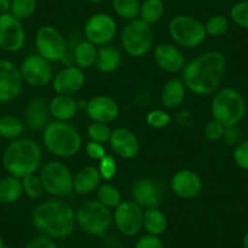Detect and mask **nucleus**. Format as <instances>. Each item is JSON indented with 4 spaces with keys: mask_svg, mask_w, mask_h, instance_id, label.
<instances>
[{
    "mask_svg": "<svg viewBox=\"0 0 248 248\" xmlns=\"http://www.w3.org/2000/svg\"><path fill=\"white\" fill-rule=\"evenodd\" d=\"M225 72V55L218 50H211L186 62L181 71V79L192 94L208 96L219 89Z\"/></svg>",
    "mask_w": 248,
    "mask_h": 248,
    "instance_id": "obj_1",
    "label": "nucleus"
},
{
    "mask_svg": "<svg viewBox=\"0 0 248 248\" xmlns=\"http://www.w3.org/2000/svg\"><path fill=\"white\" fill-rule=\"evenodd\" d=\"M31 221L39 235L54 241L70 237L77 226L73 207L59 197L39 202L33 208Z\"/></svg>",
    "mask_w": 248,
    "mask_h": 248,
    "instance_id": "obj_2",
    "label": "nucleus"
},
{
    "mask_svg": "<svg viewBox=\"0 0 248 248\" xmlns=\"http://www.w3.org/2000/svg\"><path fill=\"white\" fill-rule=\"evenodd\" d=\"M1 164L9 175L25 178L43 166V150L35 140L20 138L10 141L1 155Z\"/></svg>",
    "mask_w": 248,
    "mask_h": 248,
    "instance_id": "obj_3",
    "label": "nucleus"
},
{
    "mask_svg": "<svg viewBox=\"0 0 248 248\" xmlns=\"http://www.w3.org/2000/svg\"><path fill=\"white\" fill-rule=\"evenodd\" d=\"M43 145L56 158H71L80 151L83 138L70 122L50 121L42 132Z\"/></svg>",
    "mask_w": 248,
    "mask_h": 248,
    "instance_id": "obj_4",
    "label": "nucleus"
},
{
    "mask_svg": "<svg viewBox=\"0 0 248 248\" xmlns=\"http://www.w3.org/2000/svg\"><path fill=\"white\" fill-rule=\"evenodd\" d=\"M246 111L245 97L235 88H221L213 94L211 101L212 118L225 128L238 125L245 118Z\"/></svg>",
    "mask_w": 248,
    "mask_h": 248,
    "instance_id": "obj_5",
    "label": "nucleus"
},
{
    "mask_svg": "<svg viewBox=\"0 0 248 248\" xmlns=\"http://www.w3.org/2000/svg\"><path fill=\"white\" fill-rule=\"evenodd\" d=\"M77 226L93 237H105L113 224L112 209L100 203L96 199L88 200L76 211Z\"/></svg>",
    "mask_w": 248,
    "mask_h": 248,
    "instance_id": "obj_6",
    "label": "nucleus"
},
{
    "mask_svg": "<svg viewBox=\"0 0 248 248\" xmlns=\"http://www.w3.org/2000/svg\"><path fill=\"white\" fill-rule=\"evenodd\" d=\"M154 30L141 18L128 21L122 28L121 45L128 56L141 59L154 49Z\"/></svg>",
    "mask_w": 248,
    "mask_h": 248,
    "instance_id": "obj_7",
    "label": "nucleus"
},
{
    "mask_svg": "<svg viewBox=\"0 0 248 248\" xmlns=\"http://www.w3.org/2000/svg\"><path fill=\"white\" fill-rule=\"evenodd\" d=\"M168 34L175 45L184 49H196L207 38L204 23L189 15H176L169 21Z\"/></svg>",
    "mask_w": 248,
    "mask_h": 248,
    "instance_id": "obj_8",
    "label": "nucleus"
},
{
    "mask_svg": "<svg viewBox=\"0 0 248 248\" xmlns=\"http://www.w3.org/2000/svg\"><path fill=\"white\" fill-rule=\"evenodd\" d=\"M39 178L45 194L50 196L62 199L73 192V173L59 159H52L43 164L39 169Z\"/></svg>",
    "mask_w": 248,
    "mask_h": 248,
    "instance_id": "obj_9",
    "label": "nucleus"
},
{
    "mask_svg": "<svg viewBox=\"0 0 248 248\" xmlns=\"http://www.w3.org/2000/svg\"><path fill=\"white\" fill-rule=\"evenodd\" d=\"M34 44L37 54L51 63L63 61L67 57V39L56 27L51 25H44L38 28Z\"/></svg>",
    "mask_w": 248,
    "mask_h": 248,
    "instance_id": "obj_10",
    "label": "nucleus"
},
{
    "mask_svg": "<svg viewBox=\"0 0 248 248\" xmlns=\"http://www.w3.org/2000/svg\"><path fill=\"white\" fill-rule=\"evenodd\" d=\"M112 217L114 228L124 237H135L142 231L144 209L133 200L122 201L112 211Z\"/></svg>",
    "mask_w": 248,
    "mask_h": 248,
    "instance_id": "obj_11",
    "label": "nucleus"
},
{
    "mask_svg": "<svg viewBox=\"0 0 248 248\" xmlns=\"http://www.w3.org/2000/svg\"><path fill=\"white\" fill-rule=\"evenodd\" d=\"M20 72L26 84L32 88H45L51 84L54 78V70L51 62L45 60L40 55L30 54L21 61Z\"/></svg>",
    "mask_w": 248,
    "mask_h": 248,
    "instance_id": "obj_12",
    "label": "nucleus"
},
{
    "mask_svg": "<svg viewBox=\"0 0 248 248\" xmlns=\"http://www.w3.org/2000/svg\"><path fill=\"white\" fill-rule=\"evenodd\" d=\"M118 31L117 21L111 15L97 13L90 16L83 28L84 39L96 46L107 45L114 39Z\"/></svg>",
    "mask_w": 248,
    "mask_h": 248,
    "instance_id": "obj_13",
    "label": "nucleus"
},
{
    "mask_svg": "<svg viewBox=\"0 0 248 248\" xmlns=\"http://www.w3.org/2000/svg\"><path fill=\"white\" fill-rule=\"evenodd\" d=\"M27 33L22 21L10 13L0 15V50L16 54L25 47Z\"/></svg>",
    "mask_w": 248,
    "mask_h": 248,
    "instance_id": "obj_14",
    "label": "nucleus"
},
{
    "mask_svg": "<svg viewBox=\"0 0 248 248\" xmlns=\"http://www.w3.org/2000/svg\"><path fill=\"white\" fill-rule=\"evenodd\" d=\"M20 67L9 59H0V104L14 101L23 90Z\"/></svg>",
    "mask_w": 248,
    "mask_h": 248,
    "instance_id": "obj_15",
    "label": "nucleus"
},
{
    "mask_svg": "<svg viewBox=\"0 0 248 248\" xmlns=\"http://www.w3.org/2000/svg\"><path fill=\"white\" fill-rule=\"evenodd\" d=\"M132 199L142 209L158 208L164 196L163 187L158 180L150 176H141L133 183Z\"/></svg>",
    "mask_w": 248,
    "mask_h": 248,
    "instance_id": "obj_16",
    "label": "nucleus"
},
{
    "mask_svg": "<svg viewBox=\"0 0 248 248\" xmlns=\"http://www.w3.org/2000/svg\"><path fill=\"white\" fill-rule=\"evenodd\" d=\"M85 85V73L76 65H70L60 70L52 78V90L57 95L73 96Z\"/></svg>",
    "mask_w": 248,
    "mask_h": 248,
    "instance_id": "obj_17",
    "label": "nucleus"
},
{
    "mask_svg": "<svg viewBox=\"0 0 248 248\" xmlns=\"http://www.w3.org/2000/svg\"><path fill=\"white\" fill-rule=\"evenodd\" d=\"M154 60L159 70L166 73H181L186 65L185 55L181 47L174 43H161L154 49Z\"/></svg>",
    "mask_w": 248,
    "mask_h": 248,
    "instance_id": "obj_18",
    "label": "nucleus"
},
{
    "mask_svg": "<svg viewBox=\"0 0 248 248\" xmlns=\"http://www.w3.org/2000/svg\"><path fill=\"white\" fill-rule=\"evenodd\" d=\"M85 112L92 122L111 124L119 117L121 108L113 97L99 94L93 96L85 104Z\"/></svg>",
    "mask_w": 248,
    "mask_h": 248,
    "instance_id": "obj_19",
    "label": "nucleus"
},
{
    "mask_svg": "<svg viewBox=\"0 0 248 248\" xmlns=\"http://www.w3.org/2000/svg\"><path fill=\"white\" fill-rule=\"evenodd\" d=\"M170 189L174 195L184 200H191L199 196L203 189L202 179L191 169H179L170 179Z\"/></svg>",
    "mask_w": 248,
    "mask_h": 248,
    "instance_id": "obj_20",
    "label": "nucleus"
},
{
    "mask_svg": "<svg viewBox=\"0 0 248 248\" xmlns=\"http://www.w3.org/2000/svg\"><path fill=\"white\" fill-rule=\"evenodd\" d=\"M108 145L117 157L123 159H133L139 155L140 141L133 130L124 127L112 129Z\"/></svg>",
    "mask_w": 248,
    "mask_h": 248,
    "instance_id": "obj_21",
    "label": "nucleus"
},
{
    "mask_svg": "<svg viewBox=\"0 0 248 248\" xmlns=\"http://www.w3.org/2000/svg\"><path fill=\"white\" fill-rule=\"evenodd\" d=\"M49 102L43 96H34L27 102L23 111V122L26 127L31 130H44L47 124L50 123Z\"/></svg>",
    "mask_w": 248,
    "mask_h": 248,
    "instance_id": "obj_22",
    "label": "nucleus"
},
{
    "mask_svg": "<svg viewBox=\"0 0 248 248\" xmlns=\"http://www.w3.org/2000/svg\"><path fill=\"white\" fill-rule=\"evenodd\" d=\"M102 183L99 169L95 166H85L73 174V192L78 195H89L97 190Z\"/></svg>",
    "mask_w": 248,
    "mask_h": 248,
    "instance_id": "obj_23",
    "label": "nucleus"
},
{
    "mask_svg": "<svg viewBox=\"0 0 248 248\" xmlns=\"http://www.w3.org/2000/svg\"><path fill=\"white\" fill-rule=\"evenodd\" d=\"M79 109L77 100L70 95H55L49 101L50 116L54 121L70 122L75 118Z\"/></svg>",
    "mask_w": 248,
    "mask_h": 248,
    "instance_id": "obj_24",
    "label": "nucleus"
},
{
    "mask_svg": "<svg viewBox=\"0 0 248 248\" xmlns=\"http://www.w3.org/2000/svg\"><path fill=\"white\" fill-rule=\"evenodd\" d=\"M123 62V55L122 51L117 46L112 44L102 45L97 49L96 61H95V67L99 72L104 75L116 72L119 70Z\"/></svg>",
    "mask_w": 248,
    "mask_h": 248,
    "instance_id": "obj_25",
    "label": "nucleus"
},
{
    "mask_svg": "<svg viewBox=\"0 0 248 248\" xmlns=\"http://www.w3.org/2000/svg\"><path fill=\"white\" fill-rule=\"evenodd\" d=\"M186 96V87L181 78H171L161 90V104L167 109H175L183 105Z\"/></svg>",
    "mask_w": 248,
    "mask_h": 248,
    "instance_id": "obj_26",
    "label": "nucleus"
},
{
    "mask_svg": "<svg viewBox=\"0 0 248 248\" xmlns=\"http://www.w3.org/2000/svg\"><path fill=\"white\" fill-rule=\"evenodd\" d=\"M22 180L13 175H6L0 179V204L11 206L22 197Z\"/></svg>",
    "mask_w": 248,
    "mask_h": 248,
    "instance_id": "obj_27",
    "label": "nucleus"
},
{
    "mask_svg": "<svg viewBox=\"0 0 248 248\" xmlns=\"http://www.w3.org/2000/svg\"><path fill=\"white\" fill-rule=\"evenodd\" d=\"M168 229V218L161 208L144 209L142 230L150 235L162 236Z\"/></svg>",
    "mask_w": 248,
    "mask_h": 248,
    "instance_id": "obj_28",
    "label": "nucleus"
},
{
    "mask_svg": "<svg viewBox=\"0 0 248 248\" xmlns=\"http://www.w3.org/2000/svg\"><path fill=\"white\" fill-rule=\"evenodd\" d=\"M26 124L21 117L15 114H4L0 117V138L14 141L23 137L26 132Z\"/></svg>",
    "mask_w": 248,
    "mask_h": 248,
    "instance_id": "obj_29",
    "label": "nucleus"
},
{
    "mask_svg": "<svg viewBox=\"0 0 248 248\" xmlns=\"http://www.w3.org/2000/svg\"><path fill=\"white\" fill-rule=\"evenodd\" d=\"M97 56V46L93 43L83 39L76 44L73 49V61L77 67L82 68L83 71L95 66Z\"/></svg>",
    "mask_w": 248,
    "mask_h": 248,
    "instance_id": "obj_30",
    "label": "nucleus"
},
{
    "mask_svg": "<svg viewBox=\"0 0 248 248\" xmlns=\"http://www.w3.org/2000/svg\"><path fill=\"white\" fill-rule=\"evenodd\" d=\"M95 192H96L97 201L109 209H114L123 201L122 194L118 187L114 186L113 184L109 183V181L101 183V185L97 187V190Z\"/></svg>",
    "mask_w": 248,
    "mask_h": 248,
    "instance_id": "obj_31",
    "label": "nucleus"
},
{
    "mask_svg": "<svg viewBox=\"0 0 248 248\" xmlns=\"http://www.w3.org/2000/svg\"><path fill=\"white\" fill-rule=\"evenodd\" d=\"M164 10L166 8L162 0H144L140 5L139 18L152 26L163 17Z\"/></svg>",
    "mask_w": 248,
    "mask_h": 248,
    "instance_id": "obj_32",
    "label": "nucleus"
},
{
    "mask_svg": "<svg viewBox=\"0 0 248 248\" xmlns=\"http://www.w3.org/2000/svg\"><path fill=\"white\" fill-rule=\"evenodd\" d=\"M139 0H112V9L118 17L128 21L139 18L140 14Z\"/></svg>",
    "mask_w": 248,
    "mask_h": 248,
    "instance_id": "obj_33",
    "label": "nucleus"
},
{
    "mask_svg": "<svg viewBox=\"0 0 248 248\" xmlns=\"http://www.w3.org/2000/svg\"><path fill=\"white\" fill-rule=\"evenodd\" d=\"M37 6V0H11L9 13L20 21H25L34 15Z\"/></svg>",
    "mask_w": 248,
    "mask_h": 248,
    "instance_id": "obj_34",
    "label": "nucleus"
},
{
    "mask_svg": "<svg viewBox=\"0 0 248 248\" xmlns=\"http://www.w3.org/2000/svg\"><path fill=\"white\" fill-rule=\"evenodd\" d=\"M21 180H22L23 195L30 197L31 200L42 199L43 195L45 194V190L39 178V174H30V175L25 176Z\"/></svg>",
    "mask_w": 248,
    "mask_h": 248,
    "instance_id": "obj_35",
    "label": "nucleus"
},
{
    "mask_svg": "<svg viewBox=\"0 0 248 248\" xmlns=\"http://www.w3.org/2000/svg\"><path fill=\"white\" fill-rule=\"evenodd\" d=\"M229 27H230V22L224 15L212 16L204 23L207 35H211V37L214 38L221 37V35L225 34L229 31Z\"/></svg>",
    "mask_w": 248,
    "mask_h": 248,
    "instance_id": "obj_36",
    "label": "nucleus"
},
{
    "mask_svg": "<svg viewBox=\"0 0 248 248\" xmlns=\"http://www.w3.org/2000/svg\"><path fill=\"white\" fill-rule=\"evenodd\" d=\"M112 129L109 128V124L99 123V122H92L87 128V134L92 141L105 144L108 142L109 137H111Z\"/></svg>",
    "mask_w": 248,
    "mask_h": 248,
    "instance_id": "obj_37",
    "label": "nucleus"
},
{
    "mask_svg": "<svg viewBox=\"0 0 248 248\" xmlns=\"http://www.w3.org/2000/svg\"><path fill=\"white\" fill-rule=\"evenodd\" d=\"M145 121H146L147 125L154 128V129H163L170 124L171 116L164 109L155 108L147 112Z\"/></svg>",
    "mask_w": 248,
    "mask_h": 248,
    "instance_id": "obj_38",
    "label": "nucleus"
},
{
    "mask_svg": "<svg viewBox=\"0 0 248 248\" xmlns=\"http://www.w3.org/2000/svg\"><path fill=\"white\" fill-rule=\"evenodd\" d=\"M97 169L101 175L102 181H111L113 180L114 176L117 175V170H118V166H117V161L114 158L113 155L106 154L104 158H101L97 164Z\"/></svg>",
    "mask_w": 248,
    "mask_h": 248,
    "instance_id": "obj_39",
    "label": "nucleus"
},
{
    "mask_svg": "<svg viewBox=\"0 0 248 248\" xmlns=\"http://www.w3.org/2000/svg\"><path fill=\"white\" fill-rule=\"evenodd\" d=\"M231 21L243 30H248V1L241 0L230 9Z\"/></svg>",
    "mask_w": 248,
    "mask_h": 248,
    "instance_id": "obj_40",
    "label": "nucleus"
},
{
    "mask_svg": "<svg viewBox=\"0 0 248 248\" xmlns=\"http://www.w3.org/2000/svg\"><path fill=\"white\" fill-rule=\"evenodd\" d=\"M232 157L238 168L248 170V140H242L236 145Z\"/></svg>",
    "mask_w": 248,
    "mask_h": 248,
    "instance_id": "obj_41",
    "label": "nucleus"
},
{
    "mask_svg": "<svg viewBox=\"0 0 248 248\" xmlns=\"http://www.w3.org/2000/svg\"><path fill=\"white\" fill-rule=\"evenodd\" d=\"M224 130H225V127H224L223 124L212 119V121H209L204 125L203 134L206 139L209 140V141H219V140L223 139Z\"/></svg>",
    "mask_w": 248,
    "mask_h": 248,
    "instance_id": "obj_42",
    "label": "nucleus"
},
{
    "mask_svg": "<svg viewBox=\"0 0 248 248\" xmlns=\"http://www.w3.org/2000/svg\"><path fill=\"white\" fill-rule=\"evenodd\" d=\"M133 248H164V243L161 236L150 235L145 232L144 235L137 238Z\"/></svg>",
    "mask_w": 248,
    "mask_h": 248,
    "instance_id": "obj_43",
    "label": "nucleus"
},
{
    "mask_svg": "<svg viewBox=\"0 0 248 248\" xmlns=\"http://www.w3.org/2000/svg\"><path fill=\"white\" fill-rule=\"evenodd\" d=\"M84 150H85V154H87V156L89 157L90 159H93V161H97V162H99L101 158H104L105 155L107 154L104 144H100V142H96V141H92V140H89V141L85 144Z\"/></svg>",
    "mask_w": 248,
    "mask_h": 248,
    "instance_id": "obj_44",
    "label": "nucleus"
},
{
    "mask_svg": "<svg viewBox=\"0 0 248 248\" xmlns=\"http://www.w3.org/2000/svg\"><path fill=\"white\" fill-rule=\"evenodd\" d=\"M22 248H59L56 245V241L51 240L49 237H45V236L39 235L32 237L31 240H28L25 243Z\"/></svg>",
    "mask_w": 248,
    "mask_h": 248,
    "instance_id": "obj_45",
    "label": "nucleus"
},
{
    "mask_svg": "<svg viewBox=\"0 0 248 248\" xmlns=\"http://www.w3.org/2000/svg\"><path fill=\"white\" fill-rule=\"evenodd\" d=\"M242 138V133H241L240 128L237 125H232V127H226L225 130H224L223 135V141L225 142L228 146H236L238 142H241Z\"/></svg>",
    "mask_w": 248,
    "mask_h": 248,
    "instance_id": "obj_46",
    "label": "nucleus"
},
{
    "mask_svg": "<svg viewBox=\"0 0 248 248\" xmlns=\"http://www.w3.org/2000/svg\"><path fill=\"white\" fill-rule=\"evenodd\" d=\"M11 0H0V15L9 13Z\"/></svg>",
    "mask_w": 248,
    "mask_h": 248,
    "instance_id": "obj_47",
    "label": "nucleus"
},
{
    "mask_svg": "<svg viewBox=\"0 0 248 248\" xmlns=\"http://www.w3.org/2000/svg\"><path fill=\"white\" fill-rule=\"evenodd\" d=\"M241 245H242V248H248V231L243 235L242 241H241Z\"/></svg>",
    "mask_w": 248,
    "mask_h": 248,
    "instance_id": "obj_48",
    "label": "nucleus"
},
{
    "mask_svg": "<svg viewBox=\"0 0 248 248\" xmlns=\"http://www.w3.org/2000/svg\"><path fill=\"white\" fill-rule=\"evenodd\" d=\"M5 247V241H4V237L0 235V248Z\"/></svg>",
    "mask_w": 248,
    "mask_h": 248,
    "instance_id": "obj_49",
    "label": "nucleus"
},
{
    "mask_svg": "<svg viewBox=\"0 0 248 248\" xmlns=\"http://www.w3.org/2000/svg\"><path fill=\"white\" fill-rule=\"evenodd\" d=\"M88 1L92 4H101V3H104L105 0H88Z\"/></svg>",
    "mask_w": 248,
    "mask_h": 248,
    "instance_id": "obj_50",
    "label": "nucleus"
},
{
    "mask_svg": "<svg viewBox=\"0 0 248 248\" xmlns=\"http://www.w3.org/2000/svg\"><path fill=\"white\" fill-rule=\"evenodd\" d=\"M4 248H13V247H11V246H6L5 245V247H4Z\"/></svg>",
    "mask_w": 248,
    "mask_h": 248,
    "instance_id": "obj_51",
    "label": "nucleus"
},
{
    "mask_svg": "<svg viewBox=\"0 0 248 248\" xmlns=\"http://www.w3.org/2000/svg\"><path fill=\"white\" fill-rule=\"evenodd\" d=\"M245 1H248V0H245Z\"/></svg>",
    "mask_w": 248,
    "mask_h": 248,
    "instance_id": "obj_52",
    "label": "nucleus"
}]
</instances>
